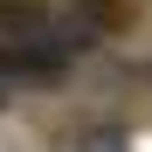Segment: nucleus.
I'll return each instance as SVG.
<instances>
[{
    "instance_id": "obj_2",
    "label": "nucleus",
    "mask_w": 152,
    "mask_h": 152,
    "mask_svg": "<svg viewBox=\"0 0 152 152\" xmlns=\"http://www.w3.org/2000/svg\"><path fill=\"white\" fill-rule=\"evenodd\" d=\"M14 90H21V76H14L7 62H0V104H7V97H14Z\"/></svg>"
},
{
    "instance_id": "obj_1",
    "label": "nucleus",
    "mask_w": 152,
    "mask_h": 152,
    "mask_svg": "<svg viewBox=\"0 0 152 152\" xmlns=\"http://www.w3.org/2000/svg\"><path fill=\"white\" fill-rule=\"evenodd\" d=\"M76 7H90L97 21H118V0H76Z\"/></svg>"
}]
</instances>
